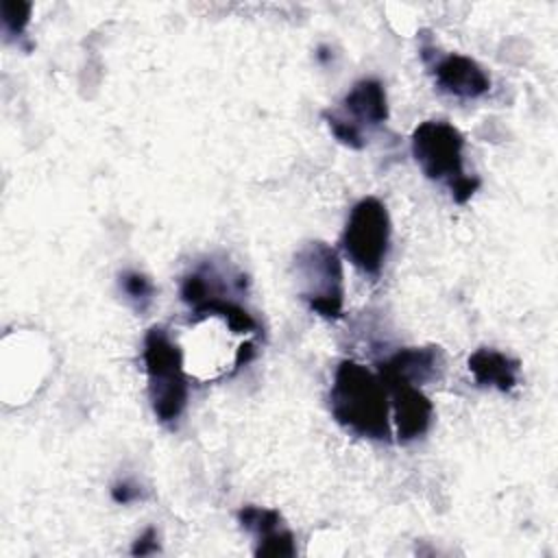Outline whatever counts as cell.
I'll return each instance as SVG.
<instances>
[{
  "mask_svg": "<svg viewBox=\"0 0 558 558\" xmlns=\"http://www.w3.org/2000/svg\"><path fill=\"white\" fill-rule=\"evenodd\" d=\"M140 486L137 484H133V482H129V480H120V482H116L113 486H111V499L116 501V504H131V501H135V499H140Z\"/></svg>",
  "mask_w": 558,
  "mask_h": 558,
  "instance_id": "e0dca14e",
  "label": "cell"
},
{
  "mask_svg": "<svg viewBox=\"0 0 558 558\" xmlns=\"http://www.w3.org/2000/svg\"><path fill=\"white\" fill-rule=\"evenodd\" d=\"M238 523L253 534L255 556H294V534L286 527L283 517L272 508L242 506L238 510Z\"/></svg>",
  "mask_w": 558,
  "mask_h": 558,
  "instance_id": "30bf717a",
  "label": "cell"
},
{
  "mask_svg": "<svg viewBox=\"0 0 558 558\" xmlns=\"http://www.w3.org/2000/svg\"><path fill=\"white\" fill-rule=\"evenodd\" d=\"M445 373V351L438 344L427 347H405L386 360L377 362L379 377L401 379L414 386L440 379Z\"/></svg>",
  "mask_w": 558,
  "mask_h": 558,
  "instance_id": "ba28073f",
  "label": "cell"
},
{
  "mask_svg": "<svg viewBox=\"0 0 558 558\" xmlns=\"http://www.w3.org/2000/svg\"><path fill=\"white\" fill-rule=\"evenodd\" d=\"M329 412L353 436L384 442L392 438L386 386L377 373L355 360L338 364L329 390Z\"/></svg>",
  "mask_w": 558,
  "mask_h": 558,
  "instance_id": "6da1fadb",
  "label": "cell"
},
{
  "mask_svg": "<svg viewBox=\"0 0 558 558\" xmlns=\"http://www.w3.org/2000/svg\"><path fill=\"white\" fill-rule=\"evenodd\" d=\"M299 296L323 318H340L344 305V272L336 248L314 240L303 244L292 262Z\"/></svg>",
  "mask_w": 558,
  "mask_h": 558,
  "instance_id": "277c9868",
  "label": "cell"
},
{
  "mask_svg": "<svg viewBox=\"0 0 558 558\" xmlns=\"http://www.w3.org/2000/svg\"><path fill=\"white\" fill-rule=\"evenodd\" d=\"M142 355L153 414L159 423L174 427L185 412L190 397L181 349L163 327L153 325L144 336Z\"/></svg>",
  "mask_w": 558,
  "mask_h": 558,
  "instance_id": "3957f363",
  "label": "cell"
},
{
  "mask_svg": "<svg viewBox=\"0 0 558 558\" xmlns=\"http://www.w3.org/2000/svg\"><path fill=\"white\" fill-rule=\"evenodd\" d=\"M390 231L386 205L375 196H364L349 211L340 246L360 272L377 277L390 251Z\"/></svg>",
  "mask_w": 558,
  "mask_h": 558,
  "instance_id": "5b68a950",
  "label": "cell"
},
{
  "mask_svg": "<svg viewBox=\"0 0 558 558\" xmlns=\"http://www.w3.org/2000/svg\"><path fill=\"white\" fill-rule=\"evenodd\" d=\"M333 113L364 133L366 129H377L388 120V98L386 87L377 78H360L340 100V109Z\"/></svg>",
  "mask_w": 558,
  "mask_h": 558,
  "instance_id": "9c48e42d",
  "label": "cell"
},
{
  "mask_svg": "<svg viewBox=\"0 0 558 558\" xmlns=\"http://www.w3.org/2000/svg\"><path fill=\"white\" fill-rule=\"evenodd\" d=\"M421 57L429 65V72L440 92L466 100L490 92V76L475 59L460 52L436 54L432 46H423Z\"/></svg>",
  "mask_w": 558,
  "mask_h": 558,
  "instance_id": "8992f818",
  "label": "cell"
},
{
  "mask_svg": "<svg viewBox=\"0 0 558 558\" xmlns=\"http://www.w3.org/2000/svg\"><path fill=\"white\" fill-rule=\"evenodd\" d=\"M323 120L327 122L329 131L333 133V137H336L340 144H344V146H349V148H353V150H362V148L366 146V135L360 133L357 129H353L351 124H347L344 120H340L331 109L323 111Z\"/></svg>",
  "mask_w": 558,
  "mask_h": 558,
  "instance_id": "9a60e30c",
  "label": "cell"
},
{
  "mask_svg": "<svg viewBox=\"0 0 558 558\" xmlns=\"http://www.w3.org/2000/svg\"><path fill=\"white\" fill-rule=\"evenodd\" d=\"M392 414H395V427H397V440L399 442H412L427 434L434 418V405L429 397L414 384L381 377Z\"/></svg>",
  "mask_w": 558,
  "mask_h": 558,
  "instance_id": "52a82bcc",
  "label": "cell"
},
{
  "mask_svg": "<svg viewBox=\"0 0 558 558\" xmlns=\"http://www.w3.org/2000/svg\"><path fill=\"white\" fill-rule=\"evenodd\" d=\"M31 11H33V4L26 0H2L0 17L7 35L20 37L31 22Z\"/></svg>",
  "mask_w": 558,
  "mask_h": 558,
  "instance_id": "5bb4252c",
  "label": "cell"
},
{
  "mask_svg": "<svg viewBox=\"0 0 558 558\" xmlns=\"http://www.w3.org/2000/svg\"><path fill=\"white\" fill-rule=\"evenodd\" d=\"M159 551V543H157V530L155 527H146L133 543L131 554L133 556H148Z\"/></svg>",
  "mask_w": 558,
  "mask_h": 558,
  "instance_id": "2e32d148",
  "label": "cell"
},
{
  "mask_svg": "<svg viewBox=\"0 0 558 558\" xmlns=\"http://www.w3.org/2000/svg\"><path fill=\"white\" fill-rule=\"evenodd\" d=\"M469 371L473 379L484 388L510 392L519 379V362L504 351L482 347L469 355Z\"/></svg>",
  "mask_w": 558,
  "mask_h": 558,
  "instance_id": "8fae6325",
  "label": "cell"
},
{
  "mask_svg": "<svg viewBox=\"0 0 558 558\" xmlns=\"http://www.w3.org/2000/svg\"><path fill=\"white\" fill-rule=\"evenodd\" d=\"M120 290L140 312H144L153 303V296H155L153 281L144 272H137V270H124L120 275Z\"/></svg>",
  "mask_w": 558,
  "mask_h": 558,
  "instance_id": "4fadbf2b",
  "label": "cell"
},
{
  "mask_svg": "<svg viewBox=\"0 0 558 558\" xmlns=\"http://www.w3.org/2000/svg\"><path fill=\"white\" fill-rule=\"evenodd\" d=\"M412 157L432 181L447 183L453 201L464 205L480 187L477 177L464 172V135L447 120H425L410 137Z\"/></svg>",
  "mask_w": 558,
  "mask_h": 558,
  "instance_id": "7a4b0ae2",
  "label": "cell"
},
{
  "mask_svg": "<svg viewBox=\"0 0 558 558\" xmlns=\"http://www.w3.org/2000/svg\"><path fill=\"white\" fill-rule=\"evenodd\" d=\"M194 316H220L227 327L233 331V333H248V331H257L259 325L257 320L253 318V314H248V310H244L240 303H235L231 296H209L205 299L203 303H198L194 310H192Z\"/></svg>",
  "mask_w": 558,
  "mask_h": 558,
  "instance_id": "7c38bea8",
  "label": "cell"
}]
</instances>
